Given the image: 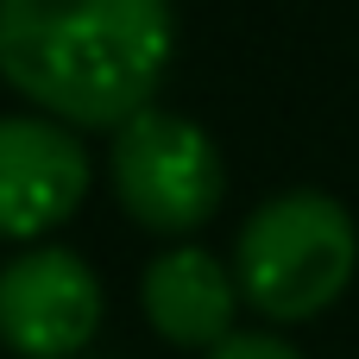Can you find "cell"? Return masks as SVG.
<instances>
[{
    "label": "cell",
    "instance_id": "1",
    "mask_svg": "<svg viewBox=\"0 0 359 359\" xmlns=\"http://www.w3.org/2000/svg\"><path fill=\"white\" fill-rule=\"evenodd\" d=\"M177 44L170 0H0V76L63 126L120 133Z\"/></svg>",
    "mask_w": 359,
    "mask_h": 359
},
{
    "label": "cell",
    "instance_id": "2",
    "mask_svg": "<svg viewBox=\"0 0 359 359\" xmlns=\"http://www.w3.org/2000/svg\"><path fill=\"white\" fill-rule=\"evenodd\" d=\"M353 265H359L353 215L322 189H284V196L259 202L233 246L240 297L271 322L322 316L353 284Z\"/></svg>",
    "mask_w": 359,
    "mask_h": 359
},
{
    "label": "cell",
    "instance_id": "3",
    "mask_svg": "<svg viewBox=\"0 0 359 359\" xmlns=\"http://www.w3.org/2000/svg\"><path fill=\"white\" fill-rule=\"evenodd\" d=\"M114 196L151 233H196L221 208L227 170L196 120L145 107L114 133Z\"/></svg>",
    "mask_w": 359,
    "mask_h": 359
},
{
    "label": "cell",
    "instance_id": "4",
    "mask_svg": "<svg viewBox=\"0 0 359 359\" xmlns=\"http://www.w3.org/2000/svg\"><path fill=\"white\" fill-rule=\"evenodd\" d=\"M101 328V284L69 246H32L0 271V341L19 359H76Z\"/></svg>",
    "mask_w": 359,
    "mask_h": 359
},
{
    "label": "cell",
    "instance_id": "5",
    "mask_svg": "<svg viewBox=\"0 0 359 359\" xmlns=\"http://www.w3.org/2000/svg\"><path fill=\"white\" fill-rule=\"evenodd\" d=\"M88 196V151L63 120H0V240H44Z\"/></svg>",
    "mask_w": 359,
    "mask_h": 359
},
{
    "label": "cell",
    "instance_id": "6",
    "mask_svg": "<svg viewBox=\"0 0 359 359\" xmlns=\"http://www.w3.org/2000/svg\"><path fill=\"white\" fill-rule=\"evenodd\" d=\"M139 303L145 322L170 341V347H221L233 334V309H240V278L202 252V246H170L145 265L139 278Z\"/></svg>",
    "mask_w": 359,
    "mask_h": 359
},
{
    "label": "cell",
    "instance_id": "7",
    "mask_svg": "<svg viewBox=\"0 0 359 359\" xmlns=\"http://www.w3.org/2000/svg\"><path fill=\"white\" fill-rule=\"evenodd\" d=\"M208 359H303V353H297V347H284L278 334H227Z\"/></svg>",
    "mask_w": 359,
    "mask_h": 359
}]
</instances>
